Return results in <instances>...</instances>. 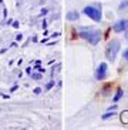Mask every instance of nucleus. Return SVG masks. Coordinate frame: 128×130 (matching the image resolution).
Segmentation results:
<instances>
[{"label":"nucleus","instance_id":"21","mask_svg":"<svg viewBox=\"0 0 128 130\" xmlns=\"http://www.w3.org/2000/svg\"><path fill=\"white\" fill-rule=\"evenodd\" d=\"M0 3H3V0H0Z\"/></svg>","mask_w":128,"mask_h":130},{"label":"nucleus","instance_id":"20","mask_svg":"<svg viewBox=\"0 0 128 130\" xmlns=\"http://www.w3.org/2000/svg\"><path fill=\"white\" fill-rule=\"evenodd\" d=\"M26 73H29V74H30V73H31V67H29V69H26Z\"/></svg>","mask_w":128,"mask_h":130},{"label":"nucleus","instance_id":"2","mask_svg":"<svg viewBox=\"0 0 128 130\" xmlns=\"http://www.w3.org/2000/svg\"><path fill=\"white\" fill-rule=\"evenodd\" d=\"M83 13L86 16H88L90 19H93L94 22H97V23H100L102 20V13H101V6L98 4V6H86V7L83 9Z\"/></svg>","mask_w":128,"mask_h":130},{"label":"nucleus","instance_id":"12","mask_svg":"<svg viewBox=\"0 0 128 130\" xmlns=\"http://www.w3.org/2000/svg\"><path fill=\"white\" fill-rule=\"evenodd\" d=\"M36 70H38L40 73H44V69H43V67H40V66H36Z\"/></svg>","mask_w":128,"mask_h":130},{"label":"nucleus","instance_id":"16","mask_svg":"<svg viewBox=\"0 0 128 130\" xmlns=\"http://www.w3.org/2000/svg\"><path fill=\"white\" fill-rule=\"evenodd\" d=\"M22 39H23V36L20 35V33H19L17 36H16V40H17V42H19V40H22Z\"/></svg>","mask_w":128,"mask_h":130},{"label":"nucleus","instance_id":"10","mask_svg":"<svg viewBox=\"0 0 128 130\" xmlns=\"http://www.w3.org/2000/svg\"><path fill=\"white\" fill-rule=\"evenodd\" d=\"M127 6H128V0H127V2H124V3H121V4H120V9L122 10V9H125Z\"/></svg>","mask_w":128,"mask_h":130},{"label":"nucleus","instance_id":"6","mask_svg":"<svg viewBox=\"0 0 128 130\" xmlns=\"http://www.w3.org/2000/svg\"><path fill=\"white\" fill-rule=\"evenodd\" d=\"M80 19V13L77 12H68L67 13V20H70V22H75V20Z\"/></svg>","mask_w":128,"mask_h":130},{"label":"nucleus","instance_id":"4","mask_svg":"<svg viewBox=\"0 0 128 130\" xmlns=\"http://www.w3.org/2000/svg\"><path fill=\"white\" fill-rule=\"evenodd\" d=\"M107 77V63H101L95 72V80H104Z\"/></svg>","mask_w":128,"mask_h":130},{"label":"nucleus","instance_id":"5","mask_svg":"<svg viewBox=\"0 0 128 130\" xmlns=\"http://www.w3.org/2000/svg\"><path fill=\"white\" fill-rule=\"evenodd\" d=\"M114 31H117V33H121V31H125L128 29V19H122L120 20V22H117V23L114 24Z\"/></svg>","mask_w":128,"mask_h":130},{"label":"nucleus","instance_id":"7","mask_svg":"<svg viewBox=\"0 0 128 130\" xmlns=\"http://www.w3.org/2000/svg\"><path fill=\"white\" fill-rule=\"evenodd\" d=\"M113 116H115V113H114V110H108V111H107V113H105V115H102V120H107V119H108V117H113Z\"/></svg>","mask_w":128,"mask_h":130},{"label":"nucleus","instance_id":"15","mask_svg":"<svg viewBox=\"0 0 128 130\" xmlns=\"http://www.w3.org/2000/svg\"><path fill=\"white\" fill-rule=\"evenodd\" d=\"M124 57H125V60L128 61V49H127V50H125V52H124Z\"/></svg>","mask_w":128,"mask_h":130},{"label":"nucleus","instance_id":"11","mask_svg":"<svg viewBox=\"0 0 128 130\" xmlns=\"http://www.w3.org/2000/svg\"><path fill=\"white\" fill-rule=\"evenodd\" d=\"M53 86H54V82H50V83H47V86H46V89L49 90V89H51Z\"/></svg>","mask_w":128,"mask_h":130},{"label":"nucleus","instance_id":"3","mask_svg":"<svg viewBox=\"0 0 128 130\" xmlns=\"http://www.w3.org/2000/svg\"><path fill=\"white\" fill-rule=\"evenodd\" d=\"M120 40L118 39H113L111 42H108L107 44V49H105V56L110 61H114L115 57H117L118 52H120Z\"/></svg>","mask_w":128,"mask_h":130},{"label":"nucleus","instance_id":"18","mask_svg":"<svg viewBox=\"0 0 128 130\" xmlns=\"http://www.w3.org/2000/svg\"><path fill=\"white\" fill-rule=\"evenodd\" d=\"M115 107H117V106H115V104H113L111 107H108V110H115Z\"/></svg>","mask_w":128,"mask_h":130},{"label":"nucleus","instance_id":"9","mask_svg":"<svg viewBox=\"0 0 128 130\" xmlns=\"http://www.w3.org/2000/svg\"><path fill=\"white\" fill-rule=\"evenodd\" d=\"M122 122L128 123V111H124V113H122Z\"/></svg>","mask_w":128,"mask_h":130},{"label":"nucleus","instance_id":"8","mask_svg":"<svg viewBox=\"0 0 128 130\" xmlns=\"http://www.w3.org/2000/svg\"><path fill=\"white\" fill-rule=\"evenodd\" d=\"M122 94H124V93H122V90H117V93H115V96H114V103H117L118 100L122 97Z\"/></svg>","mask_w":128,"mask_h":130},{"label":"nucleus","instance_id":"19","mask_svg":"<svg viewBox=\"0 0 128 130\" xmlns=\"http://www.w3.org/2000/svg\"><path fill=\"white\" fill-rule=\"evenodd\" d=\"M19 22H13V26H14V27H19Z\"/></svg>","mask_w":128,"mask_h":130},{"label":"nucleus","instance_id":"17","mask_svg":"<svg viewBox=\"0 0 128 130\" xmlns=\"http://www.w3.org/2000/svg\"><path fill=\"white\" fill-rule=\"evenodd\" d=\"M47 12H49L47 9H43V10H41V14H43V16H46V14H47Z\"/></svg>","mask_w":128,"mask_h":130},{"label":"nucleus","instance_id":"1","mask_svg":"<svg viewBox=\"0 0 128 130\" xmlns=\"http://www.w3.org/2000/svg\"><path fill=\"white\" fill-rule=\"evenodd\" d=\"M80 37H83L84 40H87V42L91 43V44H98L102 36H101V31L100 30L87 27V29H81V30H80Z\"/></svg>","mask_w":128,"mask_h":130},{"label":"nucleus","instance_id":"13","mask_svg":"<svg viewBox=\"0 0 128 130\" xmlns=\"http://www.w3.org/2000/svg\"><path fill=\"white\" fill-rule=\"evenodd\" d=\"M34 93H36V94H40V93H41V89H40V87L34 89Z\"/></svg>","mask_w":128,"mask_h":130},{"label":"nucleus","instance_id":"14","mask_svg":"<svg viewBox=\"0 0 128 130\" xmlns=\"http://www.w3.org/2000/svg\"><path fill=\"white\" fill-rule=\"evenodd\" d=\"M33 79H36V80H37V79H40V77H41V74H33Z\"/></svg>","mask_w":128,"mask_h":130}]
</instances>
